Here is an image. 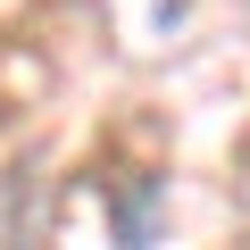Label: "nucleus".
I'll return each mask as SVG.
<instances>
[{"instance_id":"1","label":"nucleus","mask_w":250,"mask_h":250,"mask_svg":"<svg viewBox=\"0 0 250 250\" xmlns=\"http://www.w3.org/2000/svg\"><path fill=\"white\" fill-rule=\"evenodd\" d=\"M159 200H167V175H125L108 217H117V242H150L159 233Z\"/></svg>"}]
</instances>
